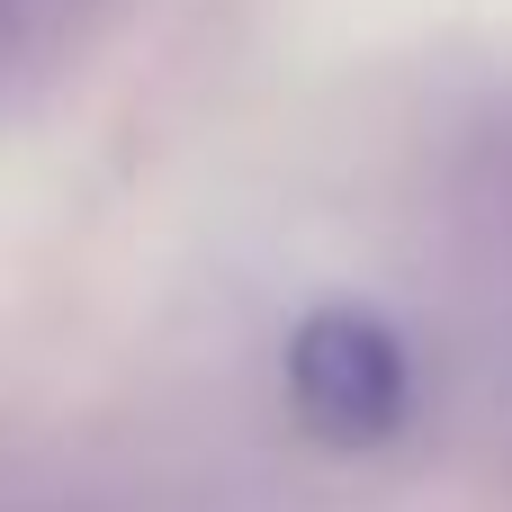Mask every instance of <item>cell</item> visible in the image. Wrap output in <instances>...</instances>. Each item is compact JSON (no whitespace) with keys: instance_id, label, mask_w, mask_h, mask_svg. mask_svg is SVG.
<instances>
[{"instance_id":"6da1fadb","label":"cell","mask_w":512,"mask_h":512,"mask_svg":"<svg viewBox=\"0 0 512 512\" xmlns=\"http://www.w3.org/2000/svg\"><path fill=\"white\" fill-rule=\"evenodd\" d=\"M288 405L324 450H387L414 423V351H405V333L360 297L306 306L288 324Z\"/></svg>"}]
</instances>
